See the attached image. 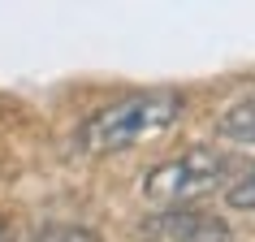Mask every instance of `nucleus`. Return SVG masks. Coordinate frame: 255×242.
Listing matches in <instances>:
<instances>
[{
	"label": "nucleus",
	"instance_id": "f257e3e1",
	"mask_svg": "<svg viewBox=\"0 0 255 242\" xmlns=\"http://www.w3.org/2000/svg\"><path fill=\"white\" fill-rule=\"evenodd\" d=\"M186 113L182 91H134L121 95L113 104L95 108L91 117L78 125V147L87 156H113V151L138 147L147 138L173 130L177 117Z\"/></svg>",
	"mask_w": 255,
	"mask_h": 242
},
{
	"label": "nucleus",
	"instance_id": "f03ea898",
	"mask_svg": "<svg viewBox=\"0 0 255 242\" xmlns=\"http://www.w3.org/2000/svg\"><path fill=\"white\" fill-rule=\"evenodd\" d=\"M229 173H234V160H229L225 151L190 147V151H182V156H173V160L147 169L143 195H147L156 208H190L195 199L229 186Z\"/></svg>",
	"mask_w": 255,
	"mask_h": 242
},
{
	"label": "nucleus",
	"instance_id": "7ed1b4c3",
	"mask_svg": "<svg viewBox=\"0 0 255 242\" xmlns=\"http://www.w3.org/2000/svg\"><path fill=\"white\" fill-rule=\"evenodd\" d=\"M143 242H234L229 225L203 208H164L143 225Z\"/></svg>",
	"mask_w": 255,
	"mask_h": 242
},
{
	"label": "nucleus",
	"instance_id": "20e7f679",
	"mask_svg": "<svg viewBox=\"0 0 255 242\" xmlns=\"http://www.w3.org/2000/svg\"><path fill=\"white\" fill-rule=\"evenodd\" d=\"M216 134L238 143V147H255V95L229 104L221 117H216Z\"/></svg>",
	"mask_w": 255,
	"mask_h": 242
},
{
	"label": "nucleus",
	"instance_id": "39448f33",
	"mask_svg": "<svg viewBox=\"0 0 255 242\" xmlns=\"http://www.w3.org/2000/svg\"><path fill=\"white\" fill-rule=\"evenodd\" d=\"M35 242H104V238L87 225H43L35 234Z\"/></svg>",
	"mask_w": 255,
	"mask_h": 242
},
{
	"label": "nucleus",
	"instance_id": "423d86ee",
	"mask_svg": "<svg viewBox=\"0 0 255 242\" xmlns=\"http://www.w3.org/2000/svg\"><path fill=\"white\" fill-rule=\"evenodd\" d=\"M225 199H229V208H238V212H255V164H251L242 177L229 182Z\"/></svg>",
	"mask_w": 255,
	"mask_h": 242
},
{
	"label": "nucleus",
	"instance_id": "0eeeda50",
	"mask_svg": "<svg viewBox=\"0 0 255 242\" xmlns=\"http://www.w3.org/2000/svg\"><path fill=\"white\" fill-rule=\"evenodd\" d=\"M0 242H13V234H9V221L0 216Z\"/></svg>",
	"mask_w": 255,
	"mask_h": 242
}]
</instances>
